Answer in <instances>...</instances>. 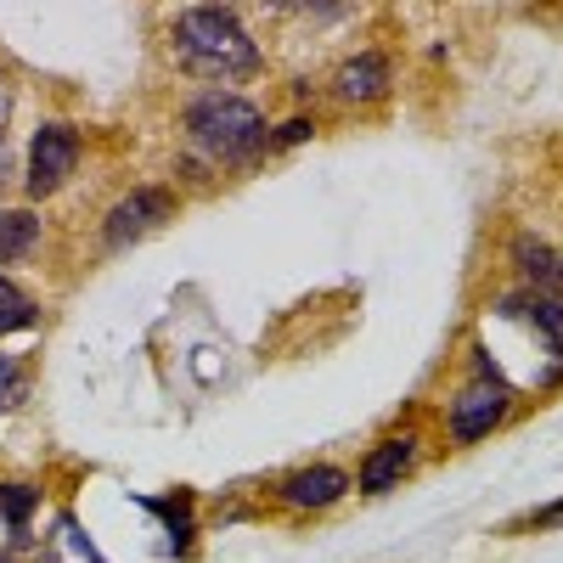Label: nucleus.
<instances>
[{
    "mask_svg": "<svg viewBox=\"0 0 563 563\" xmlns=\"http://www.w3.org/2000/svg\"><path fill=\"white\" fill-rule=\"evenodd\" d=\"M175 57L186 68H198V74H214V79H243L260 68V45L249 40V29L231 18L225 7H192V12H180L175 29Z\"/></svg>",
    "mask_w": 563,
    "mask_h": 563,
    "instance_id": "obj_1",
    "label": "nucleus"
},
{
    "mask_svg": "<svg viewBox=\"0 0 563 563\" xmlns=\"http://www.w3.org/2000/svg\"><path fill=\"white\" fill-rule=\"evenodd\" d=\"M186 130H192V141L220 158V164H249L271 147V130L260 119L254 102L243 97H231V90H209V97L192 102V113H186Z\"/></svg>",
    "mask_w": 563,
    "mask_h": 563,
    "instance_id": "obj_2",
    "label": "nucleus"
},
{
    "mask_svg": "<svg viewBox=\"0 0 563 563\" xmlns=\"http://www.w3.org/2000/svg\"><path fill=\"white\" fill-rule=\"evenodd\" d=\"M474 361H479L474 384H467V389L451 400V440H462V445H474V440L496 434V422H501V417H507V406H512V395H507V384L496 378L490 355L479 350Z\"/></svg>",
    "mask_w": 563,
    "mask_h": 563,
    "instance_id": "obj_3",
    "label": "nucleus"
},
{
    "mask_svg": "<svg viewBox=\"0 0 563 563\" xmlns=\"http://www.w3.org/2000/svg\"><path fill=\"white\" fill-rule=\"evenodd\" d=\"M79 164V130L74 124H40V135L29 141V192L45 198L74 175Z\"/></svg>",
    "mask_w": 563,
    "mask_h": 563,
    "instance_id": "obj_4",
    "label": "nucleus"
},
{
    "mask_svg": "<svg viewBox=\"0 0 563 563\" xmlns=\"http://www.w3.org/2000/svg\"><path fill=\"white\" fill-rule=\"evenodd\" d=\"M169 214H175V198L164 192V186H141V192H130V198L108 214V243L124 249V243H135V238H147V231L169 225Z\"/></svg>",
    "mask_w": 563,
    "mask_h": 563,
    "instance_id": "obj_5",
    "label": "nucleus"
},
{
    "mask_svg": "<svg viewBox=\"0 0 563 563\" xmlns=\"http://www.w3.org/2000/svg\"><path fill=\"white\" fill-rule=\"evenodd\" d=\"M350 490V479L339 474V467H299V474H288L282 479V501L288 507H333L339 496Z\"/></svg>",
    "mask_w": 563,
    "mask_h": 563,
    "instance_id": "obj_6",
    "label": "nucleus"
},
{
    "mask_svg": "<svg viewBox=\"0 0 563 563\" xmlns=\"http://www.w3.org/2000/svg\"><path fill=\"white\" fill-rule=\"evenodd\" d=\"M333 90H339L344 102H378L384 90H389V63L378 52H361V57H350L333 74Z\"/></svg>",
    "mask_w": 563,
    "mask_h": 563,
    "instance_id": "obj_7",
    "label": "nucleus"
},
{
    "mask_svg": "<svg viewBox=\"0 0 563 563\" xmlns=\"http://www.w3.org/2000/svg\"><path fill=\"white\" fill-rule=\"evenodd\" d=\"M411 440L406 434H395V440H384L378 451L366 456V467H361V496H384V490H395L400 479H406V467H411Z\"/></svg>",
    "mask_w": 563,
    "mask_h": 563,
    "instance_id": "obj_8",
    "label": "nucleus"
},
{
    "mask_svg": "<svg viewBox=\"0 0 563 563\" xmlns=\"http://www.w3.org/2000/svg\"><path fill=\"white\" fill-rule=\"evenodd\" d=\"M45 552H52V563H108L97 547H90V536L79 530L74 512H63V519L52 525V541H45Z\"/></svg>",
    "mask_w": 563,
    "mask_h": 563,
    "instance_id": "obj_9",
    "label": "nucleus"
},
{
    "mask_svg": "<svg viewBox=\"0 0 563 563\" xmlns=\"http://www.w3.org/2000/svg\"><path fill=\"white\" fill-rule=\"evenodd\" d=\"M40 243V220L29 209H0V265L23 260Z\"/></svg>",
    "mask_w": 563,
    "mask_h": 563,
    "instance_id": "obj_10",
    "label": "nucleus"
},
{
    "mask_svg": "<svg viewBox=\"0 0 563 563\" xmlns=\"http://www.w3.org/2000/svg\"><path fill=\"white\" fill-rule=\"evenodd\" d=\"M34 299L18 288V282L7 276V271H0V339H7V333H29V327H34Z\"/></svg>",
    "mask_w": 563,
    "mask_h": 563,
    "instance_id": "obj_11",
    "label": "nucleus"
},
{
    "mask_svg": "<svg viewBox=\"0 0 563 563\" xmlns=\"http://www.w3.org/2000/svg\"><path fill=\"white\" fill-rule=\"evenodd\" d=\"M501 310H507V316H512V310H525V321H536V327H541V333L552 339V350H563V305H558V299L530 294V299H507Z\"/></svg>",
    "mask_w": 563,
    "mask_h": 563,
    "instance_id": "obj_12",
    "label": "nucleus"
},
{
    "mask_svg": "<svg viewBox=\"0 0 563 563\" xmlns=\"http://www.w3.org/2000/svg\"><path fill=\"white\" fill-rule=\"evenodd\" d=\"M519 265H525V276L536 282V288H547V294H558V288H563V265H558V254H552V249H541L536 238H525V243H519Z\"/></svg>",
    "mask_w": 563,
    "mask_h": 563,
    "instance_id": "obj_13",
    "label": "nucleus"
},
{
    "mask_svg": "<svg viewBox=\"0 0 563 563\" xmlns=\"http://www.w3.org/2000/svg\"><path fill=\"white\" fill-rule=\"evenodd\" d=\"M141 507L158 512V519L169 525V552H186V541H192V507L186 501H158V496H141Z\"/></svg>",
    "mask_w": 563,
    "mask_h": 563,
    "instance_id": "obj_14",
    "label": "nucleus"
},
{
    "mask_svg": "<svg viewBox=\"0 0 563 563\" xmlns=\"http://www.w3.org/2000/svg\"><path fill=\"white\" fill-rule=\"evenodd\" d=\"M34 507H40V496H34L29 485H0V519L12 525V536H23V530H29Z\"/></svg>",
    "mask_w": 563,
    "mask_h": 563,
    "instance_id": "obj_15",
    "label": "nucleus"
},
{
    "mask_svg": "<svg viewBox=\"0 0 563 563\" xmlns=\"http://www.w3.org/2000/svg\"><path fill=\"white\" fill-rule=\"evenodd\" d=\"M18 389H23V384H18V366H12L7 355H0V411H12Z\"/></svg>",
    "mask_w": 563,
    "mask_h": 563,
    "instance_id": "obj_16",
    "label": "nucleus"
},
{
    "mask_svg": "<svg viewBox=\"0 0 563 563\" xmlns=\"http://www.w3.org/2000/svg\"><path fill=\"white\" fill-rule=\"evenodd\" d=\"M305 135H310V124H305V119H294V124H282V130H276L271 141H276V147H299Z\"/></svg>",
    "mask_w": 563,
    "mask_h": 563,
    "instance_id": "obj_17",
    "label": "nucleus"
},
{
    "mask_svg": "<svg viewBox=\"0 0 563 563\" xmlns=\"http://www.w3.org/2000/svg\"><path fill=\"white\" fill-rule=\"evenodd\" d=\"M7 119H12V85L0 79V135H7Z\"/></svg>",
    "mask_w": 563,
    "mask_h": 563,
    "instance_id": "obj_18",
    "label": "nucleus"
},
{
    "mask_svg": "<svg viewBox=\"0 0 563 563\" xmlns=\"http://www.w3.org/2000/svg\"><path fill=\"white\" fill-rule=\"evenodd\" d=\"M558 519H563V501H558V507H541V512H536L530 525H558Z\"/></svg>",
    "mask_w": 563,
    "mask_h": 563,
    "instance_id": "obj_19",
    "label": "nucleus"
},
{
    "mask_svg": "<svg viewBox=\"0 0 563 563\" xmlns=\"http://www.w3.org/2000/svg\"><path fill=\"white\" fill-rule=\"evenodd\" d=\"M0 563H12V558H0Z\"/></svg>",
    "mask_w": 563,
    "mask_h": 563,
    "instance_id": "obj_20",
    "label": "nucleus"
}]
</instances>
